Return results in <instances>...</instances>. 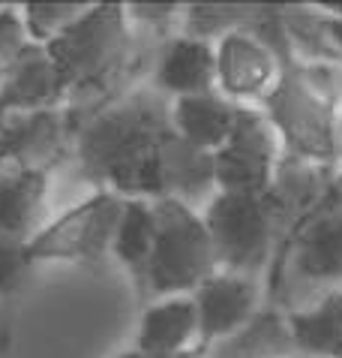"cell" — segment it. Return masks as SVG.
<instances>
[{"label":"cell","instance_id":"obj_1","mask_svg":"<svg viewBox=\"0 0 342 358\" xmlns=\"http://www.w3.org/2000/svg\"><path fill=\"white\" fill-rule=\"evenodd\" d=\"M177 145L168 99L159 91H133L82 127L75 154L96 190L156 202L168 196V163Z\"/></svg>","mask_w":342,"mask_h":358},{"label":"cell","instance_id":"obj_2","mask_svg":"<svg viewBox=\"0 0 342 358\" xmlns=\"http://www.w3.org/2000/svg\"><path fill=\"white\" fill-rule=\"evenodd\" d=\"M258 108L274 124L288 157L336 169V121L342 108L309 78L304 64H285Z\"/></svg>","mask_w":342,"mask_h":358},{"label":"cell","instance_id":"obj_3","mask_svg":"<svg viewBox=\"0 0 342 358\" xmlns=\"http://www.w3.org/2000/svg\"><path fill=\"white\" fill-rule=\"evenodd\" d=\"M156 241L147 265L144 289L159 298L193 295L219 268V256L205 214L180 199H156Z\"/></svg>","mask_w":342,"mask_h":358},{"label":"cell","instance_id":"obj_4","mask_svg":"<svg viewBox=\"0 0 342 358\" xmlns=\"http://www.w3.org/2000/svg\"><path fill=\"white\" fill-rule=\"evenodd\" d=\"M64 78L66 94L103 87L126 57L129 15L126 3H90L66 31L45 45Z\"/></svg>","mask_w":342,"mask_h":358},{"label":"cell","instance_id":"obj_5","mask_svg":"<svg viewBox=\"0 0 342 358\" xmlns=\"http://www.w3.org/2000/svg\"><path fill=\"white\" fill-rule=\"evenodd\" d=\"M205 223L214 238L219 268L258 280L274 259L283 214L270 196L216 193L205 208Z\"/></svg>","mask_w":342,"mask_h":358},{"label":"cell","instance_id":"obj_6","mask_svg":"<svg viewBox=\"0 0 342 358\" xmlns=\"http://www.w3.org/2000/svg\"><path fill=\"white\" fill-rule=\"evenodd\" d=\"M126 199L112 190H96L43 226L27 241L30 262H99L112 250Z\"/></svg>","mask_w":342,"mask_h":358},{"label":"cell","instance_id":"obj_7","mask_svg":"<svg viewBox=\"0 0 342 358\" xmlns=\"http://www.w3.org/2000/svg\"><path fill=\"white\" fill-rule=\"evenodd\" d=\"M283 283L306 295L304 307L342 292V199L304 217L288 244Z\"/></svg>","mask_w":342,"mask_h":358},{"label":"cell","instance_id":"obj_8","mask_svg":"<svg viewBox=\"0 0 342 358\" xmlns=\"http://www.w3.org/2000/svg\"><path fill=\"white\" fill-rule=\"evenodd\" d=\"M283 142L258 106H240L228 142L214 154L219 193L267 196L283 163Z\"/></svg>","mask_w":342,"mask_h":358},{"label":"cell","instance_id":"obj_9","mask_svg":"<svg viewBox=\"0 0 342 358\" xmlns=\"http://www.w3.org/2000/svg\"><path fill=\"white\" fill-rule=\"evenodd\" d=\"M283 61L255 34L235 31L216 43V91L235 106H261L276 78Z\"/></svg>","mask_w":342,"mask_h":358},{"label":"cell","instance_id":"obj_10","mask_svg":"<svg viewBox=\"0 0 342 358\" xmlns=\"http://www.w3.org/2000/svg\"><path fill=\"white\" fill-rule=\"evenodd\" d=\"M198 307V343L201 350L214 346L216 341L235 334L261 310V283L255 277L216 271L193 292Z\"/></svg>","mask_w":342,"mask_h":358},{"label":"cell","instance_id":"obj_11","mask_svg":"<svg viewBox=\"0 0 342 358\" xmlns=\"http://www.w3.org/2000/svg\"><path fill=\"white\" fill-rule=\"evenodd\" d=\"M64 157V115L57 108L9 112L0 124V166L52 172Z\"/></svg>","mask_w":342,"mask_h":358},{"label":"cell","instance_id":"obj_12","mask_svg":"<svg viewBox=\"0 0 342 358\" xmlns=\"http://www.w3.org/2000/svg\"><path fill=\"white\" fill-rule=\"evenodd\" d=\"M154 91L163 96H201L216 91V45L193 36L168 39L154 69Z\"/></svg>","mask_w":342,"mask_h":358},{"label":"cell","instance_id":"obj_13","mask_svg":"<svg viewBox=\"0 0 342 358\" xmlns=\"http://www.w3.org/2000/svg\"><path fill=\"white\" fill-rule=\"evenodd\" d=\"M60 96H66L64 78H60L48 48L30 43L6 66L3 85H0V103L6 112H39V108H57Z\"/></svg>","mask_w":342,"mask_h":358},{"label":"cell","instance_id":"obj_14","mask_svg":"<svg viewBox=\"0 0 342 358\" xmlns=\"http://www.w3.org/2000/svg\"><path fill=\"white\" fill-rule=\"evenodd\" d=\"M198 307L193 295L163 298L144 310L135 350L150 358H180L198 341Z\"/></svg>","mask_w":342,"mask_h":358},{"label":"cell","instance_id":"obj_15","mask_svg":"<svg viewBox=\"0 0 342 358\" xmlns=\"http://www.w3.org/2000/svg\"><path fill=\"white\" fill-rule=\"evenodd\" d=\"M205 358H297L288 310L283 304H265L235 334L207 346Z\"/></svg>","mask_w":342,"mask_h":358},{"label":"cell","instance_id":"obj_16","mask_svg":"<svg viewBox=\"0 0 342 358\" xmlns=\"http://www.w3.org/2000/svg\"><path fill=\"white\" fill-rule=\"evenodd\" d=\"M237 112H240V106L228 103L219 91L171 99V121H174V130L184 136L189 145H195L198 151H207V154H216L219 148L228 142V136L237 124Z\"/></svg>","mask_w":342,"mask_h":358},{"label":"cell","instance_id":"obj_17","mask_svg":"<svg viewBox=\"0 0 342 358\" xmlns=\"http://www.w3.org/2000/svg\"><path fill=\"white\" fill-rule=\"evenodd\" d=\"M48 190V172L0 166V232L18 241H30L39 229L43 199Z\"/></svg>","mask_w":342,"mask_h":358},{"label":"cell","instance_id":"obj_18","mask_svg":"<svg viewBox=\"0 0 342 358\" xmlns=\"http://www.w3.org/2000/svg\"><path fill=\"white\" fill-rule=\"evenodd\" d=\"M297 358H342V292L288 310Z\"/></svg>","mask_w":342,"mask_h":358},{"label":"cell","instance_id":"obj_19","mask_svg":"<svg viewBox=\"0 0 342 358\" xmlns=\"http://www.w3.org/2000/svg\"><path fill=\"white\" fill-rule=\"evenodd\" d=\"M156 241V214L150 199H126L124 217L117 223L112 253L126 265V271L135 277V283L144 289L147 280V265L154 256Z\"/></svg>","mask_w":342,"mask_h":358},{"label":"cell","instance_id":"obj_20","mask_svg":"<svg viewBox=\"0 0 342 358\" xmlns=\"http://www.w3.org/2000/svg\"><path fill=\"white\" fill-rule=\"evenodd\" d=\"M288 45L297 64H336L339 55L315 6H283Z\"/></svg>","mask_w":342,"mask_h":358},{"label":"cell","instance_id":"obj_21","mask_svg":"<svg viewBox=\"0 0 342 358\" xmlns=\"http://www.w3.org/2000/svg\"><path fill=\"white\" fill-rule=\"evenodd\" d=\"M258 3H193L184 9V31L186 36L210 43H219L235 31H249Z\"/></svg>","mask_w":342,"mask_h":358},{"label":"cell","instance_id":"obj_22","mask_svg":"<svg viewBox=\"0 0 342 358\" xmlns=\"http://www.w3.org/2000/svg\"><path fill=\"white\" fill-rule=\"evenodd\" d=\"M87 6L90 3H82V0H30V3H24L22 15L27 24L30 43L48 45L54 36H60V31H66Z\"/></svg>","mask_w":342,"mask_h":358},{"label":"cell","instance_id":"obj_23","mask_svg":"<svg viewBox=\"0 0 342 358\" xmlns=\"http://www.w3.org/2000/svg\"><path fill=\"white\" fill-rule=\"evenodd\" d=\"M30 265L34 262L27 256V241L0 232V295L15 292Z\"/></svg>","mask_w":342,"mask_h":358},{"label":"cell","instance_id":"obj_24","mask_svg":"<svg viewBox=\"0 0 342 358\" xmlns=\"http://www.w3.org/2000/svg\"><path fill=\"white\" fill-rule=\"evenodd\" d=\"M30 45L22 6H0V64L9 66Z\"/></svg>","mask_w":342,"mask_h":358},{"label":"cell","instance_id":"obj_25","mask_svg":"<svg viewBox=\"0 0 342 358\" xmlns=\"http://www.w3.org/2000/svg\"><path fill=\"white\" fill-rule=\"evenodd\" d=\"M126 15L133 24L163 27V24H171L174 18H184V9L177 3H150V0H138V3H126Z\"/></svg>","mask_w":342,"mask_h":358},{"label":"cell","instance_id":"obj_26","mask_svg":"<svg viewBox=\"0 0 342 358\" xmlns=\"http://www.w3.org/2000/svg\"><path fill=\"white\" fill-rule=\"evenodd\" d=\"M325 24H327L330 39H334V48H336L339 61H342V18H327V15H325Z\"/></svg>","mask_w":342,"mask_h":358},{"label":"cell","instance_id":"obj_27","mask_svg":"<svg viewBox=\"0 0 342 358\" xmlns=\"http://www.w3.org/2000/svg\"><path fill=\"white\" fill-rule=\"evenodd\" d=\"M336 169H342V112L336 121Z\"/></svg>","mask_w":342,"mask_h":358},{"label":"cell","instance_id":"obj_28","mask_svg":"<svg viewBox=\"0 0 342 358\" xmlns=\"http://www.w3.org/2000/svg\"><path fill=\"white\" fill-rule=\"evenodd\" d=\"M117 358H150V355H144V352H138V350H126V352H120Z\"/></svg>","mask_w":342,"mask_h":358},{"label":"cell","instance_id":"obj_29","mask_svg":"<svg viewBox=\"0 0 342 358\" xmlns=\"http://www.w3.org/2000/svg\"><path fill=\"white\" fill-rule=\"evenodd\" d=\"M9 112H6V108H3V103H0V124H3V117H6Z\"/></svg>","mask_w":342,"mask_h":358},{"label":"cell","instance_id":"obj_30","mask_svg":"<svg viewBox=\"0 0 342 358\" xmlns=\"http://www.w3.org/2000/svg\"><path fill=\"white\" fill-rule=\"evenodd\" d=\"M3 76H6V66L0 64V85H3Z\"/></svg>","mask_w":342,"mask_h":358}]
</instances>
